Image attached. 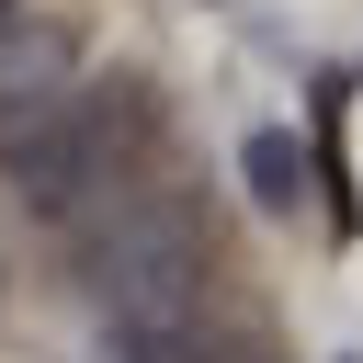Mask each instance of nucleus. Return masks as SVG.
<instances>
[{"label": "nucleus", "instance_id": "f257e3e1", "mask_svg": "<svg viewBox=\"0 0 363 363\" xmlns=\"http://www.w3.org/2000/svg\"><path fill=\"white\" fill-rule=\"evenodd\" d=\"M11 193L45 216V227H102V216H125L136 193H147V170H136V113H102V102H79V91H45V102H23L11 113Z\"/></svg>", "mask_w": 363, "mask_h": 363}, {"label": "nucleus", "instance_id": "f03ea898", "mask_svg": "<svg viewBox=\"0 0 363 363\" xmlns=\"http://www.w3.org/2000/svg\"><path fill=\"white\" fill-rule=\"evenodd\" d=\"M91 295L113 306V329H159L204 306V216L170 193H136L125 216L91 227Z\"/></svg>", "mask_w": 363, "mask_h": 363}, {"label": "nucleus", "instance_id": "7ed1b4c3", "mask_svg": "<svg viewBox=\"0 0 363 363\" xmlns=\"http://www.w3.org/2000/svg\"><path fill=\"white\" fill-rule=\"evenodd\" d=\"M68 68H79L68 23H11V11H0V113H23V102H45V91H68Z\"/></svg>", "mask_w": 363, "mask_h": 363}, {"label": "nucleus", "instance_id": "20e7f679", "mask_svg": "<svg viewBox=\"0 0 363 363\" xmlns=\"http://www.w3.org/2000/svg\"><path fill=\"white\" fill-rule=\"evenodd\" d=\"M238 170H250V204H261V216H295V204H306V147H295L284 125H272V136H250V147H238Z\"/></svg>", "mask_w": 363, "mask_h": 363}, {"label": "nucleus", "instance_id": "39448f33", "mask_svg": "<svg viewBox=\"0 0 363 363\" xmlns=\"http://www.w3.org/2000/svg\"><path fill=\"white\" fill-rule=\"evenodd\" d=\"M0 11H11V0H0Z\"/></svg>", "mask_w": 363, "mask_h": 363}]
</instances>
